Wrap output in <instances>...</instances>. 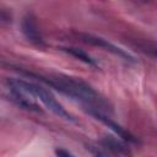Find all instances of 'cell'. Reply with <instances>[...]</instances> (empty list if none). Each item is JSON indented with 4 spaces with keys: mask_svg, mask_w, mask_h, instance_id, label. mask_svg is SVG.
Here are the masks:
<instances>
[{
    "mask_svg": "<svg viewBox=\"0 0 157 157\" xmlns=\"http://www.w3.org/2000/svg\"><path fill=\"white\" fill-rule=\"evenodd\" d=\"M18 71L49 85L54 90L59 91L60 93H63L75 101L83 103L86 105V108H93V109L98 110V108L108 107L105 99L103 97H101V94L97 91H94L88 83H86L81 78L66 76V75H53V76L47 77V76L33 74L29 71H23V70H18Z\"/></svg>",
    "mask_w": 157,
    "mask_h": 157,
    "instance_id": "1",
    "label": "cell"
},
{
    "mask_svg": "<svg viewBox=\"0 0 157 157\" xmlns=\"http://www.w3.org/2000/svg\"><path fill=\"white\" fill-rule=\"evenodd\" d=\"M5 85H6V87H12V88L20 90V91L27 93L28 96H31L32 98L40 101L47 109H49L52 113H54L59 118H63L65 120H71V121L75 120L74 117L55 99V97L50 93V91H48L43 86L25 81L22 78H6Z\"/></svg>",
    "mask_w": 157,
    "mask_h": 157,
    "instance_id": "2",
    "label": "cell"
},
{
    "mask_svg": "<svg viewBox=\"0 0 157 157\" xmlns=\"http://www.w3.org/2000/svg\"><path fill=\"white\" fill-rule=\"evenodd\" d=\"M77 37L81 42L86 43V44H90V45H93V47H99V48H103L104 50L107 52H110L112 54L126 60V61H130V63H135V58L128 53L126 50L119 48L118 45L110 43L108 39H104L102 37H98V36H94V34H91V33H77Z\"/></svg>",
    "mask_w": 157,
    "mask_h": 157,
    "instance_id": "3",
    "label": "cell"
},
{
    "mask_svg": "<svg viewBox=\"0 0 157 157\" xmlns=\"http://www.w3.org/2000/svg\"><path fill=\"white\" fill-rule=\"evenodd\" d=\"M87 110V113L88 114H91L94 119H97V120H99V121H102L104 125H107L110 130H113L120 139H123L124 141H126V142H137V139L131 134V132H129L128 130H125L121 125H119L118 123H115L113 119H110L109 117H107L104 113H102L101 110H97V109H93V108H87L86 109Z\"/></svg>",
    "mask_w": 157,
    "mask_h": 157,
    "instance_id": "4",
    "label": "cell"
},
{
    "mask_svg": "<svg viewBox=\"0 0 157 157\" xmlns=\"http://www.w3.org/2000/svg\"><path fill=\"white\" fill-rule=\"evenodd\" d=\"M22 32L26 36V38L32 42L36 45H44V40L43 37L40 34L39 27L37 25L36 18L32 15H27L23 17L22 21Z\"/></svg>",
    "mask_w": 157,
    "mask_h": 157,
    "instance_id": "5",
    "label": "cell"
},
{
    "mask_svg": "<svg viewBox=\"0 0 157 157\" xmlns=\"http://www.w3.org/2000/svg\"><path fill=\"white\" fill-rule=\"evenodd\" d=\"M60 49L63 52H66L67 54L75 56L76 59H78L80 61H82V63H85V64H87L90 66H98L96 60L90 54H87L85 50H82L80 48H76V47H61Z\"/></svg>",
    "mask_w": 157,
    "mask_h": 157,
    "instance_id": "6",
    "label": "cell"
},
{
    "mask_svg": "<svg viewBox=\"0 0 157 157\" xmlns=\"http://www.w3.org/2000/svg\"><path fill=\"white\" fill-rule=\"evenodd\" d=\"M102 142H103V145L105 147H108L109 150H112L114 152L124 153V155H130V150L128 148V146L123 141H120V140H118V139H115L113 136H104Z\"/></svg>",
    "mask_w": 157,
    "mask_h": 157,
    "instance_id": "7",
    "label": "cell"
},
{
    "mask_svg": "<svg viewBox=\"0 0 157 157\" xmlns=\"http://www.w3.org/2000/svg\"><path fill=\"white\" fill-rule=\"evenodd\" d=\"M55 155H56V157H75L71 152H69L65 148H56L55 150Z\"/></svg>",
    "mask_w": 157,
    "mask_h": 157,
    "instance_id": "8",
    "label": "cell"
},
{
    "mask_svg": "<svg viewBox=\"0 0 157 157\" xmlns=\"http://www.w3.org/2000/svg\"><path fill=\"white\" fill-rule=\"evenodd\" d=\"M87 150H90L93 155H94V157H107L101 150H98V147H93V146H87Z\"/></svg>",
    "mask_w": 157,
    "mask_h": 157,
    "instance_id": "9",
    "label": "cell"
},
{
    "mask_svg": "<svg viewBox=\"0 0 157 157\" xmlns=\"http://www.w3.org/2000/svg\"><path fill=\"white\" fill-rule=\"evenodd\" d=\"M0 18H6V15H5V13H1V12H0Z\"/></svg>",
    "mask_w": 157,
    "mask_h": 157,
    "instance_id": "10",
    "label": "cell"
}]
</instances>
